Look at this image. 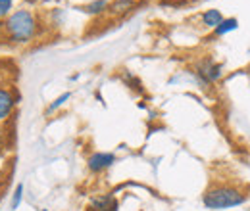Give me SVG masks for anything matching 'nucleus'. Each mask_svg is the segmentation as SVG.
Returning <instances> with one entry per match:
<instances>
[{"label":"nucleus","mask_w":250,"mask_h":211,"mask_svg":"<svg viewBox=\"0 0 250 211\" xmlns=\"http://www.w3.org/2000/svg\"><path fill=\"white\" fill-rule=\"evenodd\" d=\"M247 202V194L243 192V188L233 186V184H216L210 186L204 196H202V204L206 210H231V208H239Z\"/></svg>","instance_id":"obj_1"},{"label":"nucleus","mask_w":250,"mask_h":211,"mask_svg":"<svg viewBox=\"0 0 250 211\" xmlns=\"http://www.w3.org/2000/svg\"><path fill=\"white\" fill-rule=\"evenodd\" d=\"M4 31L8 38L16 44H25L31 42L37 35V19L29 10H18L14 12L4 23Z\"/></svg>","instance_id":"obj_2"},{"label":"nucleus","mask_w":250,"mask_h":211,"mask_svg":"<svg viewBox=\"0 0 250 211\" xmlns=\"http://www.w3.org/2000/svg\"><path fill=\"white\" fill-rule=\"evenodd\" d=\"M221 75H223V65L218 63V61H214V58H202L196 63V67H194V77L204 87L219 81Z\"/></svg>","instance_id":"obj_3"},{"label":"nucleus","mask_w":250,"mask_h":211,"mask_svg":"<svg viewBox=\"0 0 250 211\" xmlns=\"http://www.w3.org/2000/svg\"><path fill=\"white\" fill-rule=\"evenodd\" d=\"M116 161H118V157L112 152H94L93 155H89V159H87V167H89L91 173L98 175V173L110 169Z\"/></svg>","instance_id":"obj_4"},{"label":"nucleus","mask_w":250,"mask_h":211,"mask_svg":"<svg viewBox=\"0 0 250 211\" xmlns=\"http://www.w3.org/2000/svg\"><path fill=\"white\" fill-rule=\"evenodd\" d=\"M16 104H18V98L12 92L8 89H0V121H6L12 115Z\"/></svg>","instance_id":"obj_5"},{"label":"nucleus","mask_w":250,"mask_h":211,"mask_svg":"<svg viewBox=\"0 0 250 211\" xmlns=\"http://www.w3.org/2000/svg\"><path fill=\"white\" fill-rule=\"evenodd\" d=\"M221 21H223V14H221L219 10H216V8L206 10V12L202 14V23H204L206 27H210V29H216Z\"/></svg>","instance_id":"obj_6"},{"label":"nucleus","mask_w":250,"mask_h":211,"mask_svg":"<svg viewBox=\"0 0 250 211\" xmlns=\"http://www.w3.org/2000/svg\"><path fill=\"white\" fill-rule=\"evenodd\" d=\"M235 29H239V19L237 18H223V21L214 29V35L216 37H223V35H227V33H231V31Z\"/></svg>","instance_id":"obj_7"},{"label":"nucleus","mask_w":250,"mask_h":211,"mask_svg":"<svg viewBox=\"0 0 250 211\" xmlns=\"http://www.w3.org/2000/svg\"><path fill=\"white\" fill-rule=\"evenodd\" d=\"M108 6H110V0H93L91 4H87L83 8V12L89 16H98V14H104L108 10Z\"/></svg>","instance_id":"obj_8"},{"label":"nucleus","mask_w":250,"mask_h":211,"mask_svg":"<svg viewBox=\"0 0 250 211\" xmlns=\"http://www.w3.org/2000/svg\"><path fill=\"white\" fill-rule=\"evenodd\" d=\"M69 98H71V92H63V94H60V96H58V98H56V100H54V102H52V104L46 108V114H52V112H56L58 108H62V106L67 102V100H69Z\"/></svg>","instance_id":"obj_9"},{"label":"nucleus","mask_w":250,"mask_h":211,"mask_svg":"<svg viewBox=\"0 0 250 211\" xmlns=\"http://www.w3.org/2000/svg\"><path fill=\"white\" fill-rule=\"evenodd\" d=\"M23 192H25L23 184H18L16 190H14V194H12V210H18V208L21 206V202H23Z\"/></svg>","instance_id":"obj_10"},{"label":"nucleus","mask_w":250,"mask_h":211,"mask_svg":"<svg viewBox=\"0 0 250 211\" xmlns=\"http://www.w3.org/2000/svg\"><path fill=\"white\" fill-rule=\"evenodd\" d=\"M131 6H133V0H116L110 10H112L114 14H124L127 10H131Z\"/></svg>","instance_id":"obj_11"},{"label":"nucleus","mask_w":250,"mask_h":211,"mask_svg":"<svg viewBox=\"0 0 250 211\" xmlns=\"http://www.w3.org/2000/svg\"><path fill=\"white\" fill-rule=\"evenodd\" d=\"M12 4H14V0H0V19L6 18V16L10 14Z\"/></svg>","instance_id":"obj_12"},{"label":"nucleus","mask_w":250,"mask_h":211,"mask_svg":"<svg viewBox=\"0 0 250 211\" xmlns=\"http://www.w3.org/2000/svg\"><path fill=\"white\" fill-rule=\"evenodd\" d=\"M41 211H48V210H41Z\"/></svg>","instance_id":"obj_13"},{"label":"nucleus","mask_w":250,"mask_h":211,"mask_svg":"<svg viewBox=\"0 0 250 211\" xmlns=\"http://www.w3.org/2000/svg\"><path fill=\"white\" fill-rule=\"evenodd\" d=\"M249 196H250V192H249Z\"/></svg>","instance_id":"obj_14"}]
</instances>
